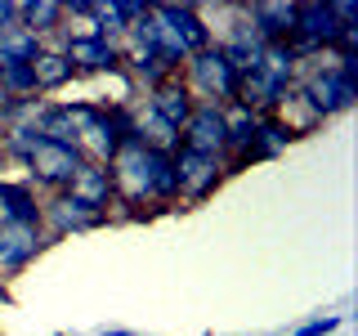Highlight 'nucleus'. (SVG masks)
<instances>
[{
  "label": "nucleus",
  "mask_w": 358,
  "mask_h": 336,
  "mask_svg": "<svg viewBox=\"0 0 358 336\" xmlns=\"http://www.w3.org/2000/svg\"><path fill=\"white\" fill-rule=\"evenodd\" d=\"M108 175H112V193L126 206H139V202H152V171H148V148L139 139H121V148L112 153L108 162Z\"/></svg>",
  "instance_id": "nucleus-1"
},
{
  "label": "nucleus",
  "mask_w": 358,
  "mask_h": 336,
  "mask_svg": "<svg viewBox=\"0 0 358 336\" xmlns=\"http://www.w3.org/2000/svg\"><path fill=\"white\" fill-rule=\"evenodd\" d=\"M188 94H201V104H233L238 99V72H233V63L220 54V45H210V50H201L188 59Z\"/></svg>",
  "instance_id": "nucleus-2"
},
{
  "label": "nucleus",
  "mask_w": 358,
  "mask_h": 336,
  "mask_svg": "<svg viewBox=\"0 0 358 336\" xmlns=\"http://www.w3.org/2000/svg\"><path fill=\"white\" fill-rule=\"evenodd\" d=\"M300 90H305L309 104L322 112V121H327V117H341V112H350L354 99H358L354 59H341V63H331V67H318V72H309Z\"/></svg>",
  "instance_id": "nucleus-3"
},
{
  "label": "nucleus",
  "mask_w": 358,
  "mask_h": 336,
  "mask_svg": "<svg viewBox=\"0 0 358 336\" xmlns=\"http://www.w3.org/2000/svg\"><path fill=\"white\" fill-rule=\"evenodd\" d=\"M22 166H27V184H45L54 188V193H63L67 184H72V175L85 166V157L72 148V144H54L45 139V134H36V144H31V153L22 157Z\"/></svg>",
  "instance_id": "nucleus-4"
},
{
  "label": "nucleus",
  "mask_w": 358,
  "mask_h": 336,
  "mask_svg": "<svg viewBox=\"0 0 358 336\" xmlns=\"http://www.w3.org/2000/svg\"><path fill=\"white\" fill-rule=\"evenodd\" d=\"M175 175H179V197L184 202H206L220 188V179L229 175V166H224V157L179 148L175 153Z\"/></svg>",
  "instance_id": "nucleus-5"
},
{
  "label": "nucleus",
  "mask_w": 358,
  "mask_h": 336,
  "mask_svg": "<svg viewBox=\"0 0 358 336\" xmlns=\"http://www.w3.org/2000/svg\"><path fill=\"white\" fill-rule=\"evenodd\" d=\"M108 216L94 206H85L81 197H72L63 188V193H54L50 202H41V229L45 238H67V233H85V229H99Z\"/></svg>",
  "instance_id": "nucleus-6"
},
{
  "label": "nucleus",
  "mask_w": 358,
  "mask_h": 336,
  "mask_svg": "<svg viewBox=\"0 0 358 336\" xmlns=\"http://www.w3.org/2000/svg\"><path fill=\"white\" fill-rule=\"evenodd\" d=\"M179 148L210 153V157H224V153H229V126H224V108L197 104L193 117H188L184 130H179Z\"/></svg>",
  "instance_id": "nucleus-7"
},
{
  "label": "nucleus",
  "mask_w": 358,
  "mask_h": 336,
  "mask_svg": "<svg viewBox=\"0 0 358 336\" xmlns=\"http://www.w3.org/2000/svg\"><path fill=\"white\" fill-rule=\"evenodd\" d=\"M45 242L50 238L41 224H0V278L22 274L45 251Z\"/></svg>",
  "instance_id": "nucleus-8"
},
{
  "label": "nucleus",
  "mask_w": 358,
  "mask_h": 336,
  "mask_svg": "<svg viewBox=\"0 0 358 336\" xmlns=\"http://www.w3.org/2000/svg\"><path fill=\"white\" fill-rule=\"evenodd\" d=\"M157 18L171 27V36L179 45V54H184V63L193 59V54L210 50V27L201 22V9L197 5H152Z\"/></svg>",
  "instance_id": "nucleus-9"
},
{
  "label": "nucleus",
  "mask_w": 358,
  "mask_h": 336,
  "mask_svg": "<svg viewBox=\"0 0 358 336\" xmlns=\"http://www.w3.org/2000/svg\"><path fill=\"white\" fill-rule=\"evenodd\" d=\"M63 59L72 63V72H117L121 67V50L103 36H94V31H72L63 45Z\"/></svg>",
  "instance_id": "nucleus-10"
},
{
  "label": "nucleus",
  "mask_w": 358,
  "mask_h": 336,
  "mask_svg": "<svg viewBox=\"0 0 358 336\" xmlns=\"http://www.w3.org/2000/svg\"><path fill=\"white\" fill-rule=\"evenodd\" d=\"M296 9L300 5H287V0H255V5L242 9V14H246V22L255 27V36L264 45H287L291 31H296Z\"/></svg>",
  "instance_id": "nucleus-11"
},
{
  "label": "nucleus",
  "mask_w": 358,
  "mask_h": 336,
  "mask_svg": "<svg viewBox=\"0 0 358 336\" xmlns=\"http://www.w3.org/2000/svg\"><path fill=\"white\" fill-rule=\"evenodd\" d=\"M268 117L282 126L291 139H300V134H309V130H318L322 126V112L309 104V94L300 85H287L282 94H278V104H273V112Z\"/></svg>",
  "instance_id": "nucleus-12"
},
{
  "label": "nucleus",
  "mask_w": 358,
  "mask_h": 336,
  "mask_svg": "<svg viewBox=\"0 0 358 336\" xmlns=\"http://www.w3.org/2000/svg\"><path fill=\"white\" fill-rule=\"evenodd\" d=\"M148 108H152L162 121H171L175 130H184V121L193 117L197 99L188 94V85L179 81V76H171V81H162V85H152V90H148Z\"/></svg>",
  "instance_id": "nucleus-13"
},
{
  "label": "nucleus",
  "mask_w": 358,
  "mask_h": 336,
  "mask_svg": "<svg viewBox=\"0 0 358 336\" xmlns=\"http://www.w3.org/2000/svg\"><path fill=\"white\" fill-rule=\"evenodd\" d=\"M0 224H41V202L27 179H0Z\"/></svg>",
  "instance_id": "nucleus-14"
},
{
  "label": "nucleus",
  "mask_w": 358,
  "mask_h": 336,
  "mask_svg": "<svg viewBox=\"0 0 358 336\" xmlns=\"http://www.w3.org/2000/svg\"><path fill=\"white\" fill-rule=\"evenodd\" d=\"M67 193H72V197H81L85 206L103 211V216H108V206H112V202H117V193H112V175H108V166H94V162H85L81 171L72 175Z\"/></svg>",
  "instance_id": "nucleus-15"
},
{
  "label": "nucleus",
  "mask_w": 358,
  "mask_h": 336,
  "mask_svg": "<svg viewBox=\"0 0 358 336\" xmlns=\"http://www.w3.org/2000/svg\"><path fill=\"white\" fill-rule=\"evenodd\" d=\"M31 76H36V94H54V90H63L76 72H72V63L63 59V50H50V45H45L36 59H31Z\"/></svg>",
  "instance_id": "nucleus-16"
},
{
  "label": "nucleus",
  "mask_w": 358,
  "mask_h": 336,
  "mask_svg": "<svg viewBox=\"0 0 358 336\" xmlns=\"http://www.w3.org/2000/svg\"><path fill=\"white\" fill-rule=\"evenodd\" d=\"M41 50H45V41L31 36V31L18 22V27H9L5 36H0V67H5V63H31Z\"/></svg>",
  "instance_id": "nucleus-17"
},
{
  "label": "nucleus",
  "mask_w": 358,
  "mask_h": 336,
  "mask_svg": "<svg viewBox=\"0 0 358 336\" xmlns=\"http://www.w3.org/2000/svg\"><path fill=\"white\" fill-rule=\"evenodd\" d=\"M18 22L31 31V36H45V31L63 27V5L59 0H31V5H18Z\"/></svg>",
  "instance_id": "nucleus-18"
},
{
  "label": "nucleus",
  "mask_w": 358,
  "mask_h": 336,
  "mask_svg": "<svg viewBox=\"0 0 358 336\" xmlns=\"http://www.w3.org/2000/svg\"><path fill=\"white\" fill-rule=\"evenodd\" d=\"M148 171H152V202H175L179 197L175 153H148Z\"/></svg>",
  "instance_id": "nucleus-19"
},
{
  "label": "nucleus",
  "mask_w": 358,
  "mask_h": 336,
  "mask_svg": "<svg viewBox=\"0 0 358 336\" xmlns=\"http://www.w3.org/2000/svg\"><path fill=\"white\" fill-rule=\"evenodd\" d=\"M291 144V134L278 126L273 117H260V130H255V144H251V153H246V162H255V157H278Z\"/></svg>",
  "instance_id": "nucleus-20"
},
{
  "label": "nucleus",
  "mask_w": 358,
  "mask_h": 336,
  "mask_svg": "<svg viewBox=\"0 0 358 336\" xmlns=\"http://www.w3.org/2000/svg\"><path fill=\"white\" fill-rule=\"evenodd\" d=\"M341 314H327V318H309V323H300L296 328V336H331L336 328H341Z\"/></svg>",
  "instance_id": "nucleus-21"
},
{
  "label": "nucleus",
  "mask_w": 358,
  "mask_h": 336,
  "mask_svg": "<svg viewBox=\"0 0 358 336\" xmlns=\"http://www.w3.org/2000/svg\"><path fill=\"white\" fill-rule=\"evenodd\" d=\"M9 27H18V5L14 0H0V36H5Z\"/></svg>",
  "instance_id": "nucleus-22"
},
{
  "label": "nucleus",
  "mask_w": 358,
  "mask_h": 336,
  "mask_svg": "<svg viewBox=\"0 0 358 336\" xmlns=\"http://www.w3.org/2000/svg\"><path fill=\"white\" fill-rule=\"evenodd\" d=\"M99 336H139V332H130V328H99Z\"/></svg>",
  "instance_id": "nucleus-23"
},
{
  "label": "nucleus",
  "mask_w": 358,
  "mask_h": 336,
  "mask_svg": "<svg viewBox=\"0 0 358 336\" xmlns=\"http://www.w3.org/2000/svg\"><path fill=\"white\" fill-rule=\"evenodd\" d=\"M0 157H5V121H0Z\"/></svg>",
  "instance_id": "nucleus-24"
},
{
  "label": "nucleus",
  "mask_w": 358,
  "mask_h": 336,
  "mask_svg": "<svg viewBox=\"0 0 358 336\" xmlns=\"http://www.w3.org/2000/svg\"><path fill=\"white\" fill-rule=\"evenodd\" d=\"M59 336H67V332H59Z\"/></svg>",
  "instance_id": "nucleus-25"
}]
</instances>
